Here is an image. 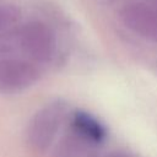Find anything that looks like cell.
Wrapping results in <instances>:
<instances>
[{"instance_id":"6","label":"cell","mask_w":157,"mask_h":157,"mask_svg":"<svg viewBox=\"0 0 157 157\" xmlns=\"http://www.w3.org/2000/svg\"><path fill=\"white\" fill-rule=\"evenodd\" d=\"M21 20V10L15 5H0V32L16 26Z\"/></svg>"},{"instance_id":"3","label":"cell","mask_w":157,"mask_h":157,"mask_svg":"<svg viewBox=\"0 0 157 157\" xmlns=\"http://www.w3.org/2000/svg\"><path fill=\"white\" fill-rule=\"evenodd\" d=\"M40 78L37 64L26 58L0 59V92L18 93L36 85Z\"/></svg>"},{"instance_id":"5","label":"cell","mask_w":157,"mask_h":157,"mask_svg":"<svg viewBox=\"0 0 157 157\" xmlns=\"http://www.w3.org/2000/svg\"><path fill=\"white\" fill-rule=\"evenodd\" d=\"M69 123L70 131L93 148L104 144L108 136L103 123L86 110L78 109L72 112L69 115Z\"/></svg>"},{"instance_id":"4","label":"cell","mask_w":157,"mask_h":157,"mask_svg":"<svg viewBox=\"0 0 157 157\" xmlns=\"http://www.w3.org/2000/svg\"><path fill=\"white\" fill-rule=\"evenodd\" d=\"M121 23L139 37L157 43V11L146 4L131 1L119 11Z\"/></svg>"},{"instance_id":"7","label":"cell","mask_w":157,"mask_h":157,"mask_svg":"<svg viewBox=\"0 0 157 157\" xmlns=\"http://www.w3.org/2000/svg\"><path fill=\"white\" fill-rule=\"evenodd\" d=\"M134 1H139V2L146 4L147 6H150V7H152L153 10L157 11V0H134Z\"/></svg>"},{"instance_id":"2","label":"cell","mask_w":157,"mask_h":157,"mask_svg":"<svg viewBox=\"0 0 157 157\" xmlns=\"http://www.w3.org/2000/svg\"><path fill=\"white\" fill-rule=\"evenodd\" d=\"M17 43L25 58L37 65L50 63L58 48L54 31L38 20L28 21L18 28Z\"/></svg>"},{"instance_id":"1","label":"cell","mask_w":157,"mask_h":157,"mask_svg":"<svg viewBox=\"0 0 157 157\" xmlns=\"http://www.w3.org/2000/svg\"><path fill=\"white\" fill-rule=\"evenodd\" d=\"M67 117L69 105L61 98L40 107L32 115L26 129V140L31 150L37 153L47 152L54 144Z\"/></svg>"}]
</instances>
